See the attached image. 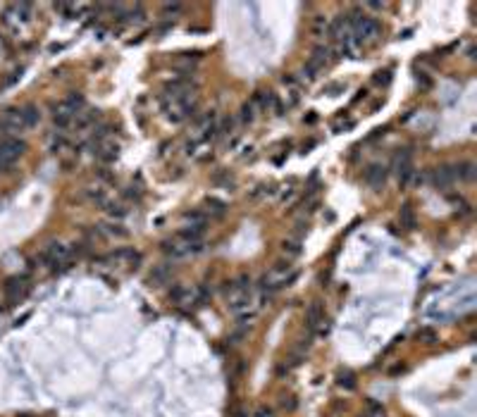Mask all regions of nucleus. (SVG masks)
Returning <instances> with one entry per match:
<instances>
[{
    "label": "nucleus",
    "instance_id": "40",
    "mask_svg": "<svg viewBox=\"0 0 477 417\" xmlns=\"http://www.w3.org/2000/svg\"><path fill=\"white\" fill-rule=\"evenodd\" d=\"M236 417H248V412H243V410H236Z\"/></svg>",
    "mask_w": 477,
    "mask_h": 417
},
{
    "label": "nucleus",
    "instance_id": "28",
    "mask_svg": "<svg viewBox=\"0 0 477 417\" xmlns=\"http://www.w3.org/2000/svg\"><path fill=\"white\" fill-rule=\"evenodd\" d=\"M282 251L287 255V260L289 258H296V255H301V243H298V241H284V243H282Z\"/></svg>",
    "mask_w": 477,
    "mask_h": 417
},
{
    "label": "nucleus",
    "instance_id": "7",
    "mask_svg": "<svg viewBox=\"0 0 477 417\" xmlns=\"http://www.w3.org/2000/svg\"><path fill=\"white\" fill-rule=\"evenodd\" d=\"M384 182H387V167L379 162L368 164V170H365V184L372 186L375 191H379L384 186Z\"/></svg>",
    "mask_w": 477,
    "mask_h": 417
},
{
    "label": "nucleus",
    "instance_id": "19",
    "mask_svg": "<svg viewBox=\"0 0 477 417\" xmlns=\"http://www.w3.org/2000/svg\"><path fill=\"white\" fill-rule=\"evenodd\" d=\"M327 31H329V19H327V15L320 12V15H315V17L310 19V34H313V36L320 38V36H324Z\"/></svg>",
    "mask_w": 477,
    "mask_h": 417
},
{
    "label": "nucleus",
    "instance_id": "15",
    "mask_svg": "<svg viewBox=\"0 0 477 417\" xmlns=\"http://www.w3.org/2000/svg\"><path fill=\"white\" fill-rule=\"evenodd\" d=\"M203 212L210 217H222V215H227V203L220 198H206L203 200Z\"/></svg>",
    "mask_w": 477,
    "mask_h": 417
},
{
    "label": "nucleus",
    "instance_id": "13",
    "mask_svg": "<svg viewBox=\"0 0 477 417\" xmlns=\"http://www.w3.org/2000/svg\"><path fill=\"white\" fill-rule=\"evenodd\" d=\"M98 119V110H79L77 115H74V122H72V127L74 129H89L93 122Z\"/></svg>",
    "mask_w": 477,
    "mask_h": 417
},
{
    "label": "nucleus",
    "instance_id": "22",
    "mask_svg": "<svg viewBox=\"0 0 477 417\" xmlns=\"http://www.w3.org/2000/svg\"><path fill=\"white\" fill-rule=\"evenodd\" d=\"M336 384H339L342 389H346V391H353V389H356V374H353L351 370L336 372Z\"/></svg>",
    "mask_w": 477,
    "mask_h": 417
},
{
    "label": "nucleus",
    "instance_id": "27",
    "mask_svg": "<svg viewBox=\"0 0 477 417\" xmlns=\"http://www.w3.org/2000/svg\"><path fill=\"white\" fill-rule=\"evenodd\" d=\"M213 182L220 184V186H225V191H232V189H234V177H229L227 172H217L215 177H213Z\"/></svg>",
    "mask_w": 477,
    "mask_h": 417
},
{
    "label": "nucleus",
    "instance_id": "3",
    "mask_svg": "<svg viewBox=\"0 0 477 417\" xmlns=\"http://www.w3.org/2000/svg\"><path fill=\"white\" fill-rule=\"evenodd\" d=\"M203 251V241H186V238H181L179 234L174 236V238H167V241H162V253L170 255L172 260H179V258H186V255H193V253H200Z\"/></svg>",
    "mask_w": 477,
    "mask_h": 417
},
{
    "label": "nucleus",
    "instance_id": "41",
    "mask_svg": "<svg viewBox=\"0 0 477 417\" xmlns=\"http://www.w3.org/2000/svg\"><path fill=\"white\" fill-rule=\"evenodd\" d=\"M19 417H34V415H19Z\"/></svg>",
    "mask_w": 477,
    "mask_h": 417
},
{
    "label": "nucleus",
    "instance_id": "14",
    "mask_svg": "<svg viewBox=\"0 0 477 417\" xmlns=\"http://www.w3.org/2000/svg\"><path fill=\"white\" fill-rule=\"evenodd\" d=\"M255 108H260V110H270V108H275L277 110V96L272 91H258L255 96H253V100H251Z\"/></svg>",
    "mask_w": 477,
    "mask_h": 417
},
{
    "label": "nucleus",
    "instance_id": "6",
    "mask_svg": "<svg viewBox=\"0 0 477 417\" xmlns=\"http://www.w3.org/2000/svg\"><path fill=\"white\" fill-rule=\"evenodd\" d=\"M27 150V143L19 138H5L0 141V170H8L17 157H22Z\"/></svg>",
    "mask_w": 477,
    "mask_h": 417
},
{
    "label": "nucleus",
    "instance_id": "18",
    "mask_svg": "<svg viewBox=\"0 0 477 417\" xmlns=\"http://www.w3.org/2000/svg\"><path fill=\"white\" fill-rule=\"evenodd\" d=\"M451 174H453V179H460V182H470L472 177H475V164L472 162H458L451 167Z\"/></svg>",
    "mask_w": 477,
    "mask_h": 417
},
{
    "label": "nucleus",
    "instance_id": "5",
    "mask_svg": "<svg viewBox=\"0 0 477 417\" xmlns=\"http://www.w3.org/2000/svg\"><path fill=\"white\" fill-rule=\"evenodd\" d=\"M29 289H31V284H29V277H24V274H15L3 284V293H5L8 303H19L29 293Z\"/></svg>",
    "mask_w": 477,
    "mask_h": 417
},
{
    "label": "nucleus",
    "instance_id": "16",
    "mask_svg": "<svg viewBox=\"0 0 477 417\" xmlns=\"http://www.w3.org/2000/svg\"><path fill=\"white\" fill-rule=\"evenodd\" d=\"M398 219H401V227L405 229H415L418 227V217H415V208L411 203H403L398 210Z\"/></svg>",
    "mask_w": 477,
    "mask_h": 417
},
{
    "label": "nucleus",
    "instance_id": "30",
    "mask_svg": "<svg viewBox=\"0 0 477 417\" xmlns=\"http://www.w3.org/2000/svg\"><path fill=\"white\" fill-rule=\"evenodd\" d=\"M449 200L453 203V205H456V210H460V212H463V215H468V212H470V205L465 203V200H463V196H456V193H451Z\"/></svg>",
    "mask_w": 477,
    "mask_h": 417
},
{
    "label": "nucleus",
    "instance_id": "8",
    "mask_svg": "<svg viewBox=\"0 0 477 417\" xmlns=\"http://www.w3.org/2000/svg\"><path fill=\"white\" fill-rule=\"evenodd\" d=\"M322 319H327L324 317V303L322 300H313L306 310V324L310 326V331H315L317 324H320Z\"/></svg>",
    "mask_w": 477,
    "mask_h": 417
},
{
    "label": "nucleus",
    "instance_id": "1",
    "mask_svg": "<svg viewBox=\"0 0 477 417\" xmlns=\"http://www.w3.org/2000/svg\"><path fill=\"white\" fill-rule=\"evenodd\" d=\"M294 277H296V272L291 267V260H279V263L272 265L270 272L262 274L260 286L267 291L282 289V286H289V281H294Z\"/></svg>",
    "mask_w": 477,
    "mask_h": 417
},
{
    "label": "nucleus",
    "instance_id": "17",
    "mask_svg": "<svg viewBox=\"0 0 477 417\" xmlns=\"http://www.w3.org/2000/svg\"><path fill=\"white\" fill-rule=\"evenodd\" d=\"M98 234L110 236V238H129V229H124L117 222H110V224H100Z\"/></svg>",
    "mask_w": 477,
    "mask_h": 417
},
{
    "label": "nucleus",
    "instance_id": "21",
    "mask_svg": "<svg viewBox=\"0 0 477 417\" xmlns=\"http://www.w3.org/2000/svg\"><path fill=\"white\" fill-rule=\"evenodd\" d=\"M184 227H198V224H206V212L203 210H186L184 215Z\"/></svg>",
    "mask_w": 477,
    "mask_h": 417
},
{
    "label": "nucleus",
    "instance_id": "20",
    "mask_svg": "<svg viewBox=\"0 0 477 417\" xmlns=\"http://www.w3.org/2000/svg\"><path fill=\"white\" fill-rule=\"evenodd\" d=\"M22 119H24V127L27 129H31V127H36L38 122H41V112H38V108L36 105H24L22 108Z\"/></svg>",
    "mask_w": 477,
    "mask_h": 417
},
{
    "label": "nucleus",
    "instance_id": "29",
    "mask_svg": "<svg viewBox=\"0 0 477 417\" xmlns=\"http://www.w3.org/2000/svg\"><path fill=\"white\" fill-rule=\"evenodd\" d=\"M86 196H89L93 203H100V205H105V203H108V196H105V191H103V189H89V191H86Z\"/></svg>",
    "mask_w": 477,
    "mask_h": 417
},
{
    "label": "nucleus",
    "instance_id": "24",
    "mask_svg": "<svg viewBox=\"0 0 477 417\" xmlns=\"http://www.w3.org/2000/svg\"><path fill=\"white\" fill-rule=\"evenodd\" d=\"M64 103H67V105H70L74 112L84 110V105H86V100H84V93H79V91H72L70 96H67V98H64Z\"/></svg>",
    "mask_w": 477,
    "mask_h": 417
},
{
    "label": "nucleus",
    "instance_id": "36",
    "mask_svg": "<svg viewBox=\"0 0 477 417\" xmlns=\"http://www.w3.org/2000/svg\"><path fill=\"white\" fill-rule=\"evenodd\" d=\"M324 91L329 93V96H339V91H344V84H329Z\"/></svg>",
    "mask_w": 477,
    "mask_h": 417
},
{
    "label": "nucleus",
    "instance_id": "2",
    "mask_svg": "<svg viewBox=\"0 0 477 417\" xmlns=\"http://www.w3.org/2000/svg\"><path fill=\"white\" fill-rule=\"evenodd\" d=\"M349 22H351L353 36H358L360 43H372V41L379 38L382 27H379V22L375 17H368L363 12H353L351 17H349Z\"/></svg>",
    "mask_w": 477,
    "mask_h": 417
},
{
    "label": "nucleus",
    "instance_id": "31",
    "mask_svg": "<svg viewBox=\"0 0 477 417\" xmlns=\"http://www.w3.org/2000/svg\"><path fill=\"white\" fill-rule=\"evenodd\" d=\"M372 81L379 84V86H389L391 84V69H384V72H377L372 76Z\"/></svg>",
    "mask_w": 477,
    "mask_h": 417
},
{
    "label": "nucleus",
    "instance_id": "10",
    "mask_svg": "<svg viewBox=\"0 0 477 417\" xmlns=\"http://www.w3.org/2000/svg\"><path fill=\"white\" fill-rule=\"evenodd\" d=\"M172 272H174L172 265H158L151 272V277H148V286H165V284H170Z\"/></svg>",
    "mask_w": 477,
    "mask_h": 417
},
{
    "label": "nucleus",
    "instance_id": "32",
    "mask_svg": "<svg viewBox=\"0 0 477 417\" xmlns=\"http://www.w3.org/2000/svg\"><path fill=\"white\" fill-rule=\"evenodd\" d=\"M179 12H181L179 3H165V5H162V15H165V17H174V15H179Z\"/></svg>",
    "mask_w": 477,
    "mask_h": 417
},
{
    "label": "nucleus",
    "instance_id": "34",
    "mask_svg": "<svg viewBox=\"0 0 477 417\" xmlns=\"http://www.w3.org/2000/svg\"><path fill=\"white\" fill-rule=\"evenodd\" d=\"M415 79H418V84H420L423 89H430V86H432V79H430L425 72H418V74H415Z\"/></svg>",
    "mask_w": 477,
    "mask_h": 417
},
{
    "label": "nucleus",
    "instance_id": "35",
    "mask_svg": "<svg viewBox=\"0 0 477 417\" xmlns=\"http://www.w3.org/2000/svg\"><path fill=\"white\" fill-rule=\"evenodd\" d=\"M282 408H287V410L296 408V400H294V396H282Z\"/></svg>",
    "mask_w": 477,
    "mask_h": 417
},
{
    "label": "nucleus",
    "instance_id": "25",
    "mask_svg": "<svg viewBox=\"0 0 477 417\" xmlns=\"http://www.w3.org/2000/svg\"><path fill=\"white\" fill-rule=\"evenodd\" d=\"M105 212H108V215H110V217H124V215H126V212H129V208H126V205H124V203H110V200H108V203H105Z\"/></svg>",
    "mask_w": 477,
    "mask_h": 417
},
{
    "label": "nucleus",
    "instance_id": "11",
    "mask_svg": "<svg viewBox=\"0 0 477 417\" xmlns=\"http://www.w3.org/2000/svg\"><path fill=\"white\" fill-rule=\"evenodd\" d=\"M117 150H119V145L112 141V138H105V141H98L96 143V150L93 153L98 155L103 162H112L115 157H117Z\"/></svg>",
    "mask_w": 477,
    "mask_h": 417
},
{
    "label": "nucleus",
    "instance_id": "33",
    "mask_svg": "<svg viewBox=\"0 0 477 417\" xmlns=\"http://www.w3.org/2000/svg\"><path fill=\"white\" fill-rule=\"evenodd\" d=\"M317 72H320V69H317V67H313V64L308 62L306 67H303V72H301V74H303V76H306L308 81H310V79H315V76H317Z\"/></svg>",
    "mask_w": 477,
    "mask_h": 417
},
{
    "label": "nucleus",
    "instance_id": "9",
    "mask_svg": "<svg viewBox=\"0 0 477 417\" xmlns=\"http://www.w3.org/2000/svg\"><path fill=\"white\" fill-rule=\"evenodd\" d=\"M430 182H432L434 189H449L453 184V174H451V167H434L430 172Z\"/></svg>",
    "mask_w": 477,
    "mask_h": 417
},
{
    "label": "nucleus",
    "instance_id": "39",
    "mask_svg": "<svg viewBox=\"0 0 477 417\" xmlns=\"http://www.w3.org/2000/svg\"><path fill=\"white\" fill-rule=\"evenodd\" d=\"M403 370H405L403 365H396V367H391V370H389V374H398V372H403Z\"/></svg>",
    "mask_w": 477,
    "mask_h": 417
},
{
    "label": "nucleus",
    "instance_id": "4",
    "mask_svg": "<svg viewBox=\"0 0 477 417\" xmlns=\"http://www.w3.org/2000/svg\"><path fill=\"white\" fill-rule=\"evenodd\" d=\"M67 260H70V245L60 243V241H50L41 251V263L53 270H57V265H67Z\"/></svg>",
    "mask_w": 477,
    "mask_h": 417
},
{
    "label": "nucleus",
    "instance_id": "12",
    "mask_svg": "<svg viewBox=\"0 0 477 417\" xmlns=\"http://www.w3.org/2000/svg\"><path fill=\"white\" fill-rule=\"evenodd\" d=\"M308 62L313 64V67H317V69H322L324 64L332 62V48H327V46L313 48V55H310V60H308Z\"/></svg>",
    "mask_w": 477,
    "mask_h": 417
},
{
    "label": "nucleus",
    "instance_id": "23",
    "mask_svg": "<svg viewBox=\"0 0 477 417\" xmlns=\"http://www.w3.org/2000/svg\"><path fill=\"white\" fill-rule=\"evenodd\" d=\"M415 339L420 341V344H425V346H432V344H437V331L434 329H430V326H423V329H418V334H415Z\"/></svg>",
    "mask_w": 477,
    "mask_h": 417
},
{
    "label": "nucleus",
    "instance_id": "26",
    "mask_svg": "<svg viewBox=\"0 0 477 417\" xmlns=\"http://www.w3.org/2000/svg\"><path fill=\"white\" fill-rule=\"evenodd\" d=\"M239 117H241L243 124H251L253 119H255V105H253L251 100H248V103H243V105H241V115H239Z\"/></svg>",
    "mask_w": 477,
    "mask_h": 417
},
{
    "label": "nucleus",
    "instance_id": "37",
    "mask_svg": "<svg viewBox=\"0 0 477 417\" xmlns=\"http://www.w3.org/2000/svg\"><path fill=\"white\" fill-rule=\"evenodd\" d=\"M255 417H275V412H272L270 408H260L258 412H255Z\"/></svg>",
    "mask_w": 477,
    "mask_h": 417
},
{
    "label": "nucleus",
    "instance_id": "38",
    "mask_svg": "<svg viewBox=\"0 0 477 417\" xmlns=\"http://www.w3.org/2000/svg\"><path fill=\"white\" fill-rule=\"evenodd\" d=\"M365 8H370V10H382V8H384V3H368Z\"/></svg>",
    "mask_w": 477,
    "mask_h": 417
}]
</instances>
